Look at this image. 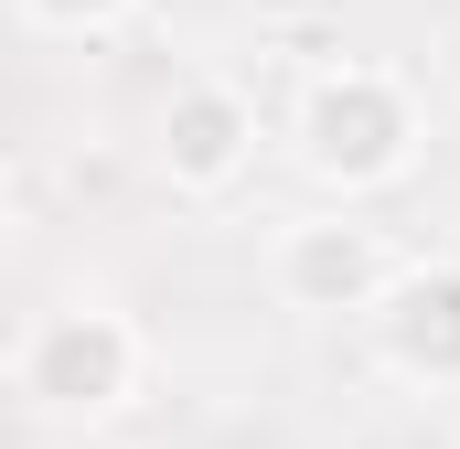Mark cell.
Instances as JSON below:
<instances>
[{
	"mask_svg": "<svg viewBox=\"0 0 460 449\" xmlns=\"http://www.w3.org/2000/svg\"><path fill=\"white\" fill-rule=\"evenodd\" d=\"M139 0H22V22L32 32H108V22H128Z\"/></svg>",
	"mask_w": 460,
	"mask_h": 449,
	"instance_id": "8992f818",
	"label": "cell"
},
{
	"mask_svg": "<svg viewBox=\"0 0 460 449\" xmlns=\"http://www.w3.org/2000/svg\"><path fill=\"white\" fill-rule=\"evenodd\" d=\"M418 97H407V75H385V65H322L311 86H300V118H289V150H300V172L322 182V193H385V182H407V161H418Z\"/></svg>",
	"mask_w": 460,
	"mask_h": 449,
	"instance_id": "6da1fadb",
	"label": "cell"
},
{
	"mask_svg": "<svg viewBox=\"0 0 460 449\" xmlns=\"http://www.w3.org/2000/svg\"><path fill=\"white\" fill-rule=\"evenodd\" d=\"M385 278H396V246H385V224H364L353 204H332V215H289L279 246H268V289H279V311H300V321L375 311Z\"/></svg>",
	"mask_w": 460,
	"mask_h": 449,
	"instance_id": "3957f363",
	"label": "cell"
},
{
	"mask_svg": "<svg viewBox=\"0 0 460 449\" xmlns=\"http://www.w3.org/2000/svg\"><path fill=\"white\" fill-rule=\"evenodd\" d=\"M257 139H268V118H257V97H246L235 75H182L172 108H161L150 161H161L172 193H235V182L257 172Z\"/></svg>",
	"mask_w": 460,
	"mask_h": 449,
	"instance_id": "277c9868",
	"label": "cell"
},
{
	"mask_svg": "<svg viewBox=\"0 0 460 449\" xmlns=\"http://www.w3.org/2000/svg\"><path fill=\"white\" fill-rule=\"evenodd\" d=\"M364 321L407 385H460V257H407Z\"/></svg>",
	"mask_w": 460,
	"mask_h": 449,
	"instance_id": "5b68a950",
	"label": "cell"
},
{
	"mask_svg": "<svg viewBox=\"0 0 460 449\" xmlns=\"http://www.w3.org/2000/svg\"><path fill=\"white\" fill-rule=\"evenodd\" d=\"M139 364H150V342L128 311L108 300H65V311H43L22 353H11V396L32 407V418H65V428H97L118 418L128 396H139Z\"/></svg>",
	"mask_w": 460,
	"mask_h": 449,
	"instance_id": "7a4b0ae2",
	"label": "cell"
}]
</instances>
